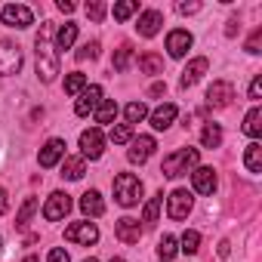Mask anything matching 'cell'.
I'll return each mask as SVG.
<instances>
[{"instance_id":"cell-1","label":"cell","mask_w":262,"mask_h":262,"mask_svg":"<svg viewBox=\"0 0 262 262\" xmlns=\"http://www.w3.org/2000/svg\"><path fill=\"white\" fill-rule=\"evenodd\" d=\"M53 22H43L40 25V34L34 37V53H37V77L43 83L56 80L59 74V59H56V47H53Z\"/></svg>"},{"instance_id":"cell-2","label":"cell","mask_w":262,"mask_h":262,"mask_svg":"<svg viewBox=\"0 0 262 262\" xmlns=\"http://www.w3.org/2000/svg\"><path fill=\"white\" fill-rule=\"evenodd\" d=\"M198 161H201L198 148H179V151H173V155H167V158H164L161 173H164L167 179H176V176L191 173V170L198 167Z\"/></svg>"},{"instance_id":"cell-3","label":"cell","mask_w":262,"mask_h":262,"mask_svg":"<svg viewBox=\"0 0 262 262\" xmlns=\"http://www.w3.org/2000/svg\"><path fill=\"white\" fill-rule=\"evenodd\" d=\"M114 201L120 207H136L142 201V179L133 173H117L114 176Z\"/></svg>"},{"instance_id":"cell-4","label":"cell","mask_w":262,"mask_h":262,"mask_svg":"<svg viewBox=\"0 0 262 262\" xmlns=\"http://www.w3.org/2000/svg\"><path fill=\"white\" fill-rule=\"evenodd\" d=\"M19 68H22V50H19V43L0 40V74L10 77V74H19Z\"/></svg>"},{"instance_id":"cell-5","label":"cell","mask_w":262,"mask_h":262,"mask_svg":"<svg viewBox=\"0 0 262 262\" xmlns=\"http://www.w3.org/2000/svg\"><path fill=\"white\" fill-rule=\"evenodd\" d=\"M80 151H83V161H99L102 151H105V136H102V129L99 126H90L80 133Z\"/></svg>"},{"instance_id":"cell-6","label":"cell","mask_w":262,"mask_h":262,"mask_svg":"<svg viewBox=\"0 0 262 262\" xmlns=\"http://www.w3.org/2000/svg\"><path fill=\"white\" fill-rule=\"evenodd\" d=\"M191 207H194V198H191V191L188 188H176L170 198H167V213H170V219H188V213H191Z\"/></svg>"},{"instance_id":"cell-7","label":"cell","mask_w":262,"mask_h":262,"mask_svg":"<svg viewBox=\"0 0 262 262\" xmlns=\"http://www.w3.org/2000/svg\"><path fill=\"white\" fill-rule=\"evenodd\" d=\"M68 210H71V198L65 191H53L50 201L43 204V219L47 222H59V219L68 216Z\"/></svg>"},{"instance_id":"cell-8","label":"cell","mask_w":262,"mask_h":262,"mask_svg":"<svg viewBox=\"0 0 262 262\" xmlns=\"http://www.w3.org/2000/svg\"><path fill=\"white\" fill-rule=\"evenodd\" d=\"M155 148H158L155 136H136V139H129L126 158H129V164H145V161L155 155Z\"/></svg>"},{"instance_id":"cell-9","label":"cell","mask_w":262,"mask_h":262,"mask_svg":"<svg viewBox=\"0 0 262 262\" xmlns=\"http://www.w3.org/2000/svg\"><path fill=\"white\" fill-rule=\"evenodd\" d=\"M0 19H4L7 28H28L34 22V13L28 7H22V4H10V7H4Z\"/></svg>"},{"instance_id":"cell-10","label":"cell","mask_w":262,"mask_h":262,"mask_svg":"<svg viewBox=\"0 0 262 262\" xmlns=\"http://www.w3.org/2000/svg\"><path fill=\"white\" fill-rule=\"evenodd\" d=\"M231 99H234L231 80H213L210 83V90H207V105L210 108H225V105H231Z\"/></svg>"},{"instance_id":"cell-11","label":"cell","mask_w":262,"mask_h":262,"mask_svg":"<svg viewBox=\"0 0 262 262\" xmlns=\"http://www.w3.org/2000/svg\"><path fill=\"white\" fill-rule=\"evenodd\" d=\"M102 105V86H86L83 93H80V99L74 102V114L77 117H90V114H96V108Z\"/></svg>"},{"instance_id":"cell-12","label":"cell","mask_w":262,"mask_h":262,"mask_svg":"<svg viewBox=\"0 0 262 262\" xmlns=\"http://www.w3.org/2000/svg\"><path fill=\"white\" fill-rule=\"evenodd\" d=\"M65 241L90 247V244H96V241H99V228H96L93 222H74V225H68V228H65Z\"/></svg>"},{"instance_id":"cell-13","label":"cell","mask_w":262,"mask_h":262,"mask_svg":"<svg viewBox=\"0 0 262 262\" xmlns=\"http://www.w3.org/2000/svg\"><path fill=\"white\" fill-rule=\"evenodd\" d=\"M114 234H117V241H123V244H139L142 225H139V219H133V216H123V219L114 222Z\"/></svg>"},{"instance_id":"cell-14","label":"cell","mask_w":262,"mask_h":262,"mask_svg":"<svg viewBox=\"0 0 262 262\" xmlns=\"http://www.w3.org/2000/svg\"><path fill=\"white\" fill-rule=\"evenodd\" d=\"M65 139H50L43 148H40V155H37V161H40V167L43 170H50V167H56L62 158H65Z\"/></svg>"},{"instance_id":"cell-15","label":"cell","mask_w":262,"mask_h":262,"mask_svg":"<svg viewBox=\"0 0 262 262\" xmlns=\"http://www.w3.org/2000/svg\"><path fill=\"white\" fill-rule=\"evenodd\" d=\"M191 43H194V37H191L188 31H182V28H176V31L167 34V50H170L173 59H182V56L191 50Z\"/></svg>"},{"instance_id":"cell-16","label":"cell","mask_w":262,"mask_h":262,"mask_svg":"<svg viewBox=\"0 0 262 262\" xmlns=\"http://www.w3.org/2000/svg\"><path fill=\"white\" fill-rule=\"evenodd\" d=\"M191 182H194V191L198 194H213L216 191V170L213 167H194Z\"/></svg>"},{"instance_id":"cell-17","label":"cell","mask_w":262,"mask_h":262,"mask_svg":"<svg viewBox=\"0 0 262 262\" xmlns=\"http://www.w3.org/2000/svg\"><path fill=\"white\" fill-rule=\"evenodd\" d=\"M161 25H164V13H158V10H145V13L139 16L136 31H139V37H155V34L161 31Z\"/></svg>"},{"instance_id":"cell-18","label":"cell","mask_w":262,"mask_h":262,"mask_svg":"<svg viewBox=\"0 0 262 262\" xmlns=\"http://www.w3.org/2000/svg\"><path fill=\"white\" fill-rule=\"evenodd\" d=\"M207 68H210V59H204V56H198V59H191L188 65H185V71H182V86L188 90V86H194L204 74H207Z\"/></svg>"},{"instance_id":"cell-19","label":"cell","mask_w":262,"mask_h":262,"mask_svg":"<svg viewBox=\"0 0 262 262\" xmlns=\"http://www.w3.org/2000/svg\"><path fill=\"white\" fill-rule=\"evenodd\" d=\"M176 114H179V111H176V105H170V102H167V105H161V108H155V111H151V126H155V129H167V126H173Z\"/></svg>"},{"instance_id":"cell-20","label":"cell","mask_w":262,"mask_h":262,"mask_svg":"<svg viewBox=\"0 0 262 262\" xmlns=\"http://www.w3.org/2000/svg\"><path fill=\"white\" fill-rule=\"evenodd\" d=\"M244 133L250 139H259V133H262V108L259 105H253L247 111V117H244Z\"/></svg>"},{"instance_id":"cell-21","label":"cell","mask_w":262,"mask_h":262,"mask_svg":"<svg viewBox=\"0 0 262 262\" xmlns=\"http://www.w3.org/2000/svg\"><path fill=\"white\" fill-rule=\"evenodd\" d=\"M80 210H83L86 216H93V219L102 216V213H105V201H102V194H99V191H86V194L80 198Z\"/></svg>"},{"instance_id":"cell-22","label":"cell","mask_w":262,"mask_h":262,"mask_svg":"<svg viewBox=\"0 0 262 262\" xmlns=\"http://www.w3.org/2000/svg\"><path fill=\"white\" fill-rule=\"evenodd\" d=\"M161 207H164V194L158 191V194L145 204V210H142V222H145V228H155V222H158V216H161Z\"/></svg>"},{"instance_id":"cell-23","label":"cell","mask_w":262,"mask_h":262,"mask_svg":"<svg viewBox=\"0 0 262 262\" xmlns=\"http://www.w3.org/2000/svg\"><path fill=\"white\" fill-rule=\"evenodd\" d=\"M244 164H247L250 173H262V145H259V142H250V145H247Z\"/></svg>"},{"instance_id":"cell-24","label":"cell","mask_w":262,"mask_h":262,"mask_svg":"<svg viewBox=\"0 0 262 262\" xmlns=\"http://www.w3.org/2000/svg\"><path fill=\"white\" fill-rule=\"evenodd\" d=\"M86 173V164H83V158H65V164H62V179H80Z\"/></svg>"},{"instance_id":"cell-25","label":"cell","mask_w":262,"mask_h":262,"mask_svg":"<svg viewBox=\"0 0 262 262\" xmlns=\"http://www.w3.org/2000/svg\"><path fill=\"white\" fill-rule=\"evenodd\" d=\"M201 142H204V148H219L222 145V126L219 123H207L204 133H201Z\"/></svg>"},{"instance_id":"cell-26","label":"cell","mask_w":262,"mask_h":262,"mask_svg":"<svg viewBox=\"0 0 262 262\" xmlns=\"http://www.w3.org/2000/svg\"><path fill=\"white\" fill-rule=\"evenodd\" d=\"M74 40H77V25H74V22H65V25L59 28V34H56V47H59V50H71Z\"/></svg>"},{"instance_id":"cell-27","label":"cell","mask_w":262,"mask_h":262,"mask_svg":"<svg viewBox=\"0 0 262 262\" xmlns=\"http://www.w3.org/2000/svg\"><path fill=\"white\" fill-rule=\"evenodd\" d=\"M139 68H142L145 74H164V59H161L158 53H142V56H139Z\"/></svg>"},{"instance_id":"cell-28","label":"cell","mask_w":262,"mask_h":262,"mask_svg":"<svg viewBox=\"0 0 262 262\" xmlns=\"http://www.w3.org/2000/svg\"><path fill=\"white\" fill-rule=\"evenodd\" d=\"M176 244H179V241H176L173 234H164V237L158 241V259H161V262H173V259H176Z\"/></svg>"},{"instance_id":"cell-29","label":"cell","mask_w":262,"mask_h":262,"mask_svg":"<svg viewBox=\"0 0 262 262\" xmlns=\"http://www.w3.org/2000/svg\"><path fill=\"white\" fill-rule=\"evenodd\" d=\"M117 117V102L114 99H102V105L96 108V123H111Z\"/></svg>"},{"instance_id":"cell-30","label":"cell","mask_w":262,"mask_h":262,"mask_svg":"<svg viewBox=\"0 0 262 262\" xmlns=\"http://www.w3.org/2000/svg\"><path fill=\"white\" fill-rule=\"evenodd\" d=\"M129 59H133V47H129V43H123V47L114 53V59H111V68L120 74V71H126V68H129Z\"/></svg>"},{"instance_id":"cell-31","label":"cell","mask_w":262,"mask_h":262,"mask_svg":"<svg viewBox=\"0 0 262 262\" xmlns=\"http://www.w3.org/2000/svg\"><path fill=\"white\" fill-rule=\"evenodd\" d=\"M83 90H86V74L74 71V74L65 77V93H68V96H80Z\"/></svg>"},{"instance_id":"cell-32","label":"cell","mask_w":262,"mask_h":262,"mask_svg":"<svg viewBox=\"0 0 262 262\" xmlns=\"http://www.w3.org/2000/svg\"><path fill=\"white\" fill-rule=\"evenodd\" d=\"M37 207H40V204H37V198H28V201L22 204L19 216H16V228H25V225H28V219H31V216L37 213Z\"/></svg>"},{"instance_id":"cell-33","label":"cell","mask_w":262,"mask_h":262,"mask_svg":"<svg viewBox=\"0 0 262 262\" xmlns=\"http://www.w3.org/2000/svg\"><path fill=\"white\" fill-rule=\"evenodd\" d=\"M123 114H126V123L133 126V123H139V120H145V114H148V108L142 105V102H129L126 108H123Z\"/></svg>"},{"instance_id":"cell-34","label":"cell","mask_w":262,"mask_h":262,"mask_svg":"<svg viewBox=\"0 0 262 262\" xmlns=\"http://www.w3.org/2000/svg\"><path fill=\"white\" fill-rule=\"evenodd\" d=\"M201 250V234L194 231V228H188L185 234H182V253H188V256H194Z\"/></svg>"},{"instance_id":"cell-35","label":"cell","mask_w":262,"mask_h":262,"mask_svg":"<svg viewBox=\"0 0 262 262\" xmlns=\"http://www.w3.org/2000/svg\"><path fill=\"white\" fill-rule=\"evenodd\" d=\"M129 139H133V126H129V123L111 126V142H114V145H123V142H129Z\"/></svg>"},{"instance_id":"cell-36","label":"cell","mask_w":262,"mask_h":262,"mask_svg":"<svg viewBox=\"0 0 262 262\" xmlns=\"http://www.w3.org/2000/svg\"><path fill=\"white\" fill-rule=\"evenodd\" d=\"M136 10H139L136 0H123V4H114V19H117V22H126Z\"/></svg>"},{"instance_id":"cell-37","label":"cell","mask_w":262,"mask_h":262,"mask_svg":"<svg viewBox=\"0 0 262 262\" xmlns=\"http://www.w3.org/2000/svg\"><path fill=\"white\" fill-rule=\"evenodd\" d=\"M74 56H77V62H86V59H99V43H96V40H93V43H83V47H80Z\"/></svg>"},{"instance_id":"cell-38","label":"cell","mask_w":262,"mask_h":262,"mask_svg":"<svg viewBox=\"0 0 262 262\" xmlns=\"http://www.w3.org/2000/svg\"><path fill=\"white\" fill-rule=\"evenodd\" d=\"M86 16H90L93 22H102V19H105V4H102V0H93V4H86Z\"/></svg>"},{"instance_id":"cell-39","label":"cell","mask_w":262,"mask_h":262,"mask_svg":"<svg viewBox=\"0 0 262 262\" xmlns=\"http://www.w3.org/2000/svg\"><path fill=\"white\" fill-rule=\"evenodd\" d=\"M259 47H262V28H256L253 34H250V40H247V53H259Z\"/></svg>"},{"instance_id":"cell-40","label":"cell","mask_w":262,"mask_h":262,"mask_svg":"<svg viewBox=\"0 0 262 262\" xmlns=\"http://www.w3.org/2000/svg\"><path fill=\"white\" fill-rule=\"evenodd\" d=\"M47 262H71V259H68V253H65L62 247H53L50 256H47Z\"/></svg>"},{"instance_id":"cell-41","label":"cell","mask_w":262,"mask_h":262,"mask_svg":"<svg viewBox=\"0 0 262 262\" xmlns=\"http://www.w3.org/2000/svg\"><path fill=\"white\" fill-rule=\"evenodd\" d=\"M259 96H262V77L256 74V77H253V83H250V99H253V102H259Z\"/></svg>"},{"instance_id":"cell-42","label":"cell","mask_w":262,"mask_h":262,"mask_svg":"<svg viewBox=\"0 0 262 262\" xmlns=\"http://www.w3.org/2000/svg\"><path fill=\"white\" fill-rule=\"evenodd\" d=\"M198 10H201V4H176V13H182V16H191Z\"/></svg>"},{"instance_id":"cell-43","label":"cell","mask_w":262,"mask_h":262,"mask_svg":"<svg viewBox=\"0 0 262 262\" xmlns=\"http://www.w3.org/2000/svg\"><path fill=\"white\" fill-rule=\"evenodd\" d=\"M7 207H10V194H7L4 188H0V216L7 213Z\"/></svg>"},{"instance_id":"cell-44","label":"cell","mask_w":262,"mask_h":262,"mask_svg":"<svg viewBox=\"0 0 262 262\" xmlns=\"http://www.w3.org/2000/svg\"><path fill=\"white\" fill-rule=\"evenodd\" d=\"M148 93H151V96H164V93H167V83H161V80H158V83H151V90H148Z\"/></svg>"},{"instance_id":"cell-45","label":"cell","mask_w":262,"mask_h":262,"mask_svg":"<svg viewBox=\"0 0 262 262\" xmlns=\"http://www.w3.org/2000/svg\"><path fill=\"white\" fill-rule=\"evenodd\" d=\"M237 28H241V25H237V19H228V28H225V34H228V37H234V34H237Z\"/></svg>"},{"instance_id":"cell-46","label":"cell","mask_w":262,"mask_h":262,"mask_svg":"<svg viewBox=\"0 0 262 262\" xmlns=\"http://www.w3.org/2000/svg\"><path fill=\"white\" fill-rule=\"evenodd\" d=\"M59 10L62 13H74V4H71V0H59Z\"/></svg>"},{"instance_id":"cell-47","label":"cell","mask_w":262,"mask_h":262,"mask_svg":"<svg viewBox=\"0 0 262 262\" xmlns=\"http://www.w3.org/2000/svg\"><path fill=\"white\" fill-rule=\"evenodd\" d=\"M228 247H231V244H228V241H222V244H219V256H228Z\"/></svg>"},{"instance_id":"cell-48","label":"cell","mask_w":262,"mask_h":262,"mask_svg":"<svg viewBox=\"0 0 262 262\" xmlns=\"http://www.w3.org/2000/svg\"><path fill=\"white\" fill-rule=\"evenodd\" d=\"M25 262H40V259H37V256L31 253V256H25Z\"/></svg>"},{"instance_id":"cell-49","label":"cell","mask_w":262,"mask_h":262,"mask_svg":"<svg viewBox=\"0 0 262 262\" xmlns=\"http://www.w3.org/2000/svg\"><path fill=\"white\" fill-rule=\"evenodd\" d=\"M83 262H99V259H93V256H90V259H83Z\"/></svg>"},{"instance_id":"cell-50","label":"cell","mask_w":262,"mask_h":262,"mask_svg":"<svg viewBox=\"0 0 262 262\" xmlns=\"http://www.w3.org/2000/svg\"><path fill=\"white\" fill-rule=\"evenodd\" d=\"M111 262H126V259H120V256H117V259H111Z\"/></svg>"},{"instance_id":"cell-51","label":"cell","mask_w":262,"mask_h":262,"mask_svg":"<svg viewBox=\"0 0 262 262\" xmlns=\"http://www.w3.org/2000/svg\"><path fill=\"white\" fill-rule=\"evenodd\" d=\"M0 250H4V237H0Z\"/></svg>"}]
</instances>
